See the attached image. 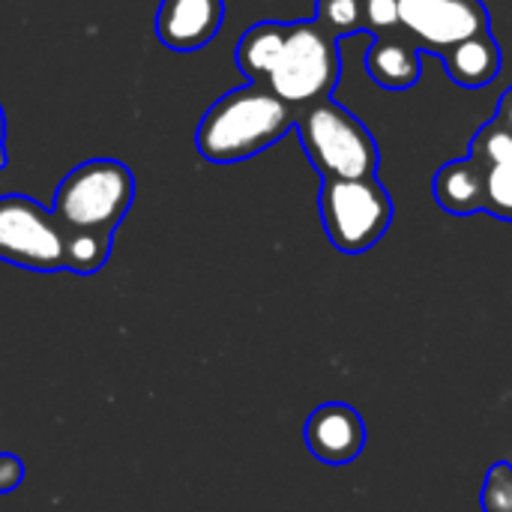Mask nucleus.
<instances>
[{
  "label": "nucleus",
  "instance_id": "nucleus-1",
  "mask_svg": "<svg viewBox=\"0 0 512 512\" xmlns=\"http://www.w3.org/2000/svg\"><path fill=\"white\" fill-rule=\"evenodd\" d=\"M297 126V111L267 84H246L216 99L198 123L195 147L207 162L231 165L279 144Z\"/></svg>",
  "mask_w": 512,
  "mask_h": 512
},
{
  "label": "nucleus",
  "instance_id": "nucleus-2",
  "mask_svg": "<svg viewBox=\"0 0 512 512\" xmlns=\"http://www.w3.org/2000/svg\"><path fill=\"white\" fill-rule=\"evenodd\" d=\"M297 132L321 180H357L378 174V141L369 126L345 105L321 99L297 111Z\"/></svg>",
  "mask_w": 512,
  "mask_h": 512
},
{
  "label": "nucleus",
  "instance_id": "nucleus-3",
  "mask_svg": "<svg viewBox=\"0 0 512 512\" xmlns=\"http://www.w3.org/2000/svg\"><path fill=\"white\" fill-rule=\"evenodd\" d=\"M339 72H342L339 39L330 36L315 18L291 21L267 69L264 84L294 111H303L333 96L339 84Z\"/></svg>",
  "mask_w": 512,
  "mask_h": 512
},
{
  "label": "nucleus",
  "instance_id": "nucleus-4",
  "mask_svg": "<svg viewBox=\"0 0 512 512\" xmlns=\"http://www.w3.org/2000/svg\"><path fill=\"white\" fill-rule=\"evenodd\" d=\"M135 201V177L120 159L75 165L54 192V216L63 231H117Z\"/></svg>",
  "mask_w": 512,
  "mask_h": 512
},
{
  "label": "nucleus",
  "instance_id": "nucleus-5",
  "mask_svg": "<svg viewBox=\"0 0 512 512\" xmlns=\"http://www.w3.org/2000/svg\"><path fill=\"white\" fill-rule=\"evenodd\" d=\"M318 213L327 240L339 252L363 255L378 246L393 225L396 204L378 174L357 180H321Z\"/></svg>",
  "mask_w": 512,
  "mask_h": 512
},
{
  "label": "nucleus",
  "instance_id": "nucleus-6",
  "mask_svg": "<svg viewBox=\"0 0 512 512\" xmlns=\"http://www.w3.org/2000/svg\"><path fill=\"white\" fill-rule=\"evenodd\" d=\"M0 261L36 273L66 270V231L27 195H0Z\"/></svg>",
  "mask_w": 512,
  "mask_h": 512
},
{
  "label": "nucleus",
  "instance_id": "nucleus-7",
  "mask_svg": "<svg viewBox=\"0 0 512 512\" xmlns=\"http://www.w3.org/2000/svg\"><path fill=\"white\" fill-rule=\"evenodd\" d=\"M489 24L492 15L483 0H399V27L420 51L447 54Z\"/></svg>",
  "mask_w": 512,
  "mask_h": 512
},
{
  "label": "nucleus",
  "instance_id": "nucleus-8",
  "mask_svg": "<svg viewBox=\"0 0 512 512\" xmlns=\"http://www.w3.org/2000/svg\"><path fill=\"white\" fill-rule=\"evenodd\" d=\"M306 447L324 465H351L366 447V423L345 402H327L306 420Z\"/></svg>",
  "mask_w": 512,
  "mask_h": 512
},
{
  "label": "nucleus",
  "instance_id": "nucleus-9",
  "mask_svg": "<svg viewBox=\"0 0 512 512\" xmlns=\"http://www.w3.org/2000/svg\"><path fill=\"white\" fill-rule=\"evenodd\" d=\"M225 21V0H162L156 9V39L180 54L201 51Z\"/></svg>",
  "mask_w": 512,
  "mask_h": 512
},
{
  "label": "nucleus",
  "instance_id": "nucleus-10",
  "mask_svg": "<svg viewBox=\"0 0 512 512\" xmlns=\"http://www.w3.org/2000/svg\"><path fill=\"white\" fill-rule=\"evenodd\" d=\"M369 78L384 90H408L423 75V51L417 42L399 27L375 36L372 48L363 57Z\"/></svg>",
  "mask_w": 512,
  "mask_h": 512
},
{
  "label": "nucleus",
  "instance_id": "nucleus-11",
  "mask_svg": "<svg viewBox=\"0 0 512 512\" xmlns=\"http://www.w3.org/2000/svg\"><path fill=\"white\" fill-rule=\"evenodd\" d=\"M432 195L435 201L453 213V216H474L486 210V180L483 168L471 159H453L441 165L432 177Z\"/></svg>",
  "mask_w": 512,
  "mask_h": 512
},
{
  "label": "nucleus",
  "instance_id": "nucleus-12",
  "mask_svg": "<svg viewBox=\"0 0 512 512\" xmlns=\"http://www.w3.org/2000/svg\"><path fill=\"white\" fill-rule=\"evenodd\" d=\"M444 57L447 75L459 84V87H486L501 75V45L492 36V30H483L459 45H453Z\"/></svg>",
  "mask_w": 512,
  "mask_h": 512
},
{
  "label": "nucleus",
  "instance_id": "nucleus-13",
  "mask_svg": "<svg viewBox=\"0 0 512 512\" xmlns=\"http://www.w3.org/2000/svg\"><path fill=\"white\" fill-rule=\"evenodd\" d=\"M285 30H288L285 21H258L240 36L234 60H237V69L246 75V81L264 84L267 69H270V63H273V57L285 39Z\"/></svg>",
  "mask_w": 512,
  "mask_h": 512
},
{
  "label": "nucleus",
  "instance_id": "nucleus-14",
  "mask_svg": "<svg viewBox=\"0 0 512 512\" xmlns=\"http://www.w3.org/2000/svg\"><path fill=\"white\" fill-rule=\"evenodd\" d=\"M114 231H66V270L78 276L99 273L111 255Z\"/></svg>",
  "mask_w": 512,
  "mask_h": 512
},
{
  "label": "nucleus",
  "instance_id": "nucleus-15",
  "mask_svg": "<svg viewBox=\"0 0 512 512\" xmlns=\"http://www.w3.org/2000/svg\"><path fill=\"white\" fill-rule=\"evenodd\" d=\"M315 21L336 39L369 33L366 27V0H318Z\"/></svg>",
  "mask_w": 512,
  "mask_h": 512
},
{
  "label": "nucleus",
  "instance_id": "nucleus-16",
  "mask_svg": "<svg viewBox=\"0 0 512 512\" xmlns=\"http://www.w3.org/2000/svg\"><path fill=\"white\" fill-rule=\"evenodd\" d=\"M486 180V213L512 222V153L483 168Z\"/></svg>",
  "mask_w": 512,
  "mask_h": 512
},
{
  "label": "nucleus",
  "instance_id": "nucleus-17",
  "mask_svg": "<svg viewBox=\"0 0 512 512\" xmlns=\"http://www.w3.org/2000/svg\"><path fill=\"white\" fill-rule=\"evenodd\" d=\"M512 153V135L498 123V120H489L483 123L474 138H471V159L480 165V168H489L492 162L504 159Z\"/></svg>",
  "mask_w": 512,
  "mask_h": 512
},
{
  "label": "nucleus",
  "instance_id": "nucleus-18",
  "mask_svg": "<svg viewBox=\"0 0 512 512\" xmlns=\"http://www.w3.org/2000/svg\"><path fill=\"white\" fill-rule=\"evenodd\" d=\"M483 512H512V465L498 462L483 486Z\"/></svg>",
  "mask_w": 512,
  "mask_h": 512
},
{
  "label": "nucleus",
  "instance_id": "nucleus-19",
  "mask_svg": "<svg viewBox=\"0 0 512 512\" xmlns=\"http://www.w3.org/2000/svg\"><path fill=\"white\" fill-rule=\"evenodd\" d=\"M366 27L375 36L399 30V0H366Z\"/></svg>",
  "mask_w": 512,
  "mask_h": 512
},
{
  "label": "nucleus",
  "instance_id": "nucleus-20",
  "mask_svg": "<svg viewBox=\"0 0 512 512\" xmlns=\"http://www.w3.org/2000/svg\"><path fill=\"white\" fill-rule=\"evenodd\" d=\"M24 480V462L12 453H0V495L18 489Z\"/></svg>",
  "mask_w": 512,
  "mask_h": 512
},
{
  "label": "nucleus",
  "instance_id": "nucleus-21",
  "mask_svg": "<svg viewBox=\"0 0 512 512\" xmlns=\"http://www.w3.org/2000/svg\"><path fill=\"white\" fill-rule=\"evenodd\" d=\"M495 120L507 129L512 135V87L504 90V96H501V102H498V114H495Z\"/></svg>",
  "mask_w": 512,
  "mask_h": 512
},
{
  "label": "nucleus",
  "instance_id": "nucleus-22",
  "mask_svg": "<svg viewBox=\"0 0 512 512\" xmlns=\"http://www.w3.org/2000/svg\"><path fill=\"white\" fill-rule=\"evenodd\" d=\"M6 168V114L0 105V171Z\"/></svg>",
  "mask_w": 512,
  "mask_h": 512
}]
</instances>
